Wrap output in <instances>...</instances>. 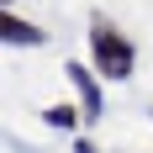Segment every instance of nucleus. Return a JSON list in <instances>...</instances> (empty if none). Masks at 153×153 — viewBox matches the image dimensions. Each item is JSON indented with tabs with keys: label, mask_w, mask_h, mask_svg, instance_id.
Here are the masks:
<instances>
[{
	"label": "nucleus",
	"mask_w": 153,
	"mask_h": 153,
	"mask_svg": "<svg viewBox=\"0 0 153 153\" xmlns=\"http://www.w3.org/2000/svg\"><path fill=\"white\" fill-rule=\"evenodd\" d=\"M0 37H5L11 48H42L48 42V32L32 27V21H21V16H0Z\"/></svg>",
	"instance_id": "3"
},
{
	"label": "nucleus",
	"mask_w": 153,
	"mask_h": 153,
	"mask_svg": "<svg viewBox=\"0 0 153 153\" xmlns=\"http://www.w3.org/2000/svg\"><path fill=\"white\" fill-rule=\"evenodd\" d=\"M90 63H95L100 79H132V69H137L132 37H127L111 16H100V11L90 16Z\"/></svg>",
	"instance_id": "1"
},
{
	"label": "nucleus",
	"mask_w": 153,
	"mask_h": 153,
	"mask_svg": "<svg viewBox=\"0 0 153 153\" xmlns=\"http://www.w3.org/2000/svg\"><path fill=\"white\" fill-rule=\"evenodd\" d=\"M74 153H100V148H95L90 137H74Z\"/></svg>",
	"instance_id": "5"
},
{
	"label": "nucleus",
	"mask_w": 153,
	"mask_h": 153,
	"mask_svg": "<svg viewBox=\"0 0 153 153\" xmlns=\"http://www.w3.org/2000/svg\"><path fill=\"white\" fill-rule=\"evenodd\" d=\"M63 79L74 85V95H79V106H85V122H100L106 116V95H100V79H95V63H63Z\"/></svg>",
	"instance_id": "2"
},
{
	"label": "nucleus",
	"mask_w": 153,
	"mask_h": 153,
	"mask_svg": "<svg viewBox=\"0 0 153 153\" xmlns=\"http://www.w3.org/2000/svg\"><path fill=\"white\" fill-rule=\"evenodd\" d=\"M5 5H11V0H5Z\"/></svg>",
	"instance_id": "6"
},
{
	"label": "nucleus",
	"mask_w": 153,
	"mask_h": 153,
	"mask_svg": "<svg viewBox=\"0 0 153 153\" xmlns=\"http://www.w3.org/2000/svg\"><path fill=\"white\" fill-rule=\"evenodd\" d=\"M42 116H48V127H58V132H79V116H85V111H74V106H48Z\"/></svg>",
	"instance_id": "4"
}]
</instances>
